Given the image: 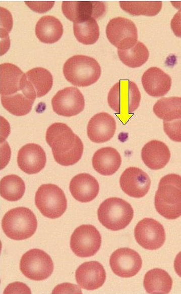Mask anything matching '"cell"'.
Here are the masks:
<instances>
[{
  "label": "cell",
  "instance_id": "7c38bea8",
  "mask_svg": "<svg viewBox=\"0 0 181 294\" xmlns=\"http://www.w3.org/2000/svg\"><path fill=\"white\" fill-rule=\"evenodd\" d=\"M53 77L47 69L34 68L24 73L21 81L22 91L30 99L45 95L51 89Z\"/></svg>",
  "mask_w": 181,
  "mask_h": 294
},
{
  "label": "cell",
  "instance_id": "ba28073f",
  "mask_svg": "<svg viewBox=\"0 0 181 294\" xmlns=\"http://www.w3.org/2000/svg\"><path fill=\"white\" fill-rule=\"evenodd\" d=\"M53 263L50 257L44 251L33 249L28 251L21 257L20 269L28 278L40 281L49 277L53 271Z\"/></svg>",
  "mask_w": 181,
  "mask_h": 294
},
{
  "label": "cell",
  "instance_id": "cb8c5ba5",
  "mask_svg": "<svg viewBox=\"0 0 181 294\" xmlns=\"http://www.w3.org/2000/svg\"><path fill=\"white\" fill-rule=\"evenodd\" d=\"M1 96H7L22 91L21 81L24 73L11 63L1 64Z\"/></svg>",
  "mask_w": 181,
  "mask_h": 294
},
{
  "label": "cell",
  "instance_id": "ffe728a7",
  "mask_svg": "<svg viewBox=\"0 0 181 294\" xmlns=\"http://www.w3.org/2000/svg\"><path fill=\"white\" fill-rule=\"evenodd\" d=\"M141 80L145 91L153 97L164 95L169 91L171 85L170 76L156 67L148 69L143 73Z\"/></svg>",
  "mask_w": 181,
  "mask_h": 294
},
{
  "label": "cell",
  "instance_id": "8d00e7d4",
  "mask_svg": "<svg viewBox=\"0 0 181 294\" xmlns=\"http://www.w3.org/2000/svg\"><path fill=\"white\" fill-rule=\"evenodd\" d=\"M16 288L11 293H31L30 288L24 283L19 282H16L10 284L6 289Z\"/></svg>",
  "mask_w": 181,
  "mask_h": 294
},
{
  "label": "cell",
  "instance_id": "7a4b0ae2",
  "mask_svg": "<svg viewBox=\"0 0 181 294\" xmlns=\"http://www.w3.org/2000/svg\"><path fill=\"white\" fill-rule=\"evenodd\" d=\"M157 212L165 218L174 220L181 216V176L169 174L162 177L154 197Z\"/></svg>",
  "mask_w": 181,
  "mask_h": 294
},
{
  "label": "cell",
  "instance_id": "44dd1931",
  "mask_svg": "<svg viewBox=\"0 0 181 294\" xmlns=\"http://www.w3.org/2000/svg\"><path fill=\"white\" fill-rule=\"evenodd\" d=\"M69 189L75 199L81 203H87L98 195L99 185L97 180L90 174L80 173L71 179Z\"/></svg>",
  "mask_w": 181,
  "mask_h": 294
},
{
  "label": "cell",
  "instance_id": "9a60e30c",
  "mask_svg": "<svg viewBox=\"0 0 181 294\" xmlns=\"http://www.w3.org/2000/svg\"><path fill=\"white\" fill-rule=\"evenodd\" d=\"M109 265L113 272L125 278L136 275L142 266L140 255L128 248H119L114 251L109 259Z\"/></svg>",
  "mask_w": 181,
  "mask_h": 294
},
{
  "label": "cell",
  "instance_id": "4316f807",
  "mask_svg": "<svg viewBox=\"0 0 181 294\" xmlns=\"http://www.w3.org/2000/svg\"><path fill=\"white\" fill-rule=\"evenodd\" d=\"M3 107L10 113L17 116H24L31 110L34 102L22 91L14 94L1 96Z\"/></svg>",
  "mask_w": 181,
  "mask_h": 294
},
{
  "label": "cell",
  "instance_id": "1f68e13d",
  "mask_svg": "<svg viewBox=\"0 0 181 294\" xmlns=\"http://www.w3.org/2000/svg\"><path fill=\"white\" fill-rule=\"evenodd\" d=\"M124 11L133 16H154L161 11V2L122 1L119 3Z\"/></svg>",
  "mask_w": 181,
  "mask_h": 294
},
{
  "label": "cell",
  "instance_id": "74e56055",
  "mask_svg": "<svg viewBox=\"0 0 181 294\" xmlns=\"http://www.w3.org/2000/svg\"><path fill=\"white\" fill-rule=\"evenodd\" d=\"M174 268L176 274L181 277V251L175 257Z\"/></svg>",
  "mask_w": 181,
  "mask_h": 294
},
{
  "label": "cell",
  "instance_id": "7402d4cb",
  "mask_svg": "<svg viewBox=\"0 0 181 294\" xmlns=\"http://www.w3.org/2000/svg\"><path fill=\"white\" fill-rule=\"evenodd\" d=\"M141 158L148 168L152 170H159L164 167L169 162L170 152L164 142L152 140L143 147Z\"/></svg>",
  "mask_w": 181,
  "mask_h": 294
},
{
  "label": "cell",
  "instance_id": "6da1fadb",
  "mask_svg": "<svg viewBox=\"0 0 181 294\" xmlns=\"http://www.w3.org/2000/svg\"><path fill=\"white\" fill-rule=\"evenodd\" d=\"M45 139L53 158L59 164L71 166L77 163L83 153V143L67 124L56 122L47 128Z\"/></svg>",
  "mask_w": 181,
  "mask_h": 294
},
{
  "label": "cell",
  "instance_id": "d6986e66",
  "mask_svg": "<svg viewBox=\"0 0 181 294\" xmlns=\"http://www.w3.org/2000/svg\"><path fill=\"white\" fill-rule=\"evenodd\" d=\"M116 130L114 118L105 112L95 114L89 120L87 128L89 138L95 143H103L110 140Z\"/></svg>",
  "mask_w": 181,
  "mask_h": 294
},
{
  "label": "cell",
  "instance_id": "4fadbf2b",
  "mask_svg": "<svg viewBox=\"0 0 181 294\" xmlns=\"http://www.w3.org/2000/svg\"><path fill=\"white\" fill-rule=\"evenodd\" d=\"M53 111L65 117L75 116L84 109L85 100L80 90L75 87H67L58 90L51 100Z\"/></svg>",
  "mask_w": 181,
  "mask_h": 294
},
{
  "label": "cell",
  "instance_id": "52a82bcc",
  "mask_svg": "<svg viewBox=\"0 0 181 294\" xmlns=\"http://www.w3.org/2000/svg\"><path fill=\"white\" fill-rule=\"evenodd\" d=\"M35 205L40 213L50 219L60 217L67 208V200L63 190L51 183L42 184L36 192Z\"/></svg>",
  "mask_w": 181,
  "mask_h": 294
},
{
  "label": "cell",
  "instance_id": "5bb4252c",
  "mask_svg": "<svg viewBox=\"0 0 181 294\" xmlns=\"http://www.w3.org/2000/svg\"><path fill=\"white\" fill-rule=\"evenodd\" d=\"M62 10L65 17L74 23L102 17L106 10V4L96 1H64Z\"/></svg>",
  "mask_w": 181,
  "mask_h": 294
},
{
  "label": "cell",
  "instance_id": "603a6c76",
  "mask_svg": "<svg viewBox=\"0 0 181 294\" xmlns=\"http://www.w3.org/2000/svg\"><path fill=\"white\" fill-rule=\"evenodd\" d=\"M92 162L95 171L102 175L109 176L118 170L122 163V158L114 148L104 147L95 152Z\"/></svg>",
  "mask_w": 181,
  "mask_h": 294
},
{
  "label": "cell",
  "instance_id": "277c9868",
  "mask_svg": "<svg viewBox=\"0 0 181 294\" xmlns=\"http://www.w3.org/2000/svg\"><path fill=\"white\" fill-rule=\"evenodd\" d=\"M2 227L10 238L19 240L31 237L36 232L37 221L33 212L26 207H17L7 212L2 219Z\"/></svg>",
  "mask_w": 181,
  "mask_h": 294
},
{
  "label": "cell",
  "instance_id": "d4e9b609",
  "mask_svg": "<svg viewBox=\"0 0 181 294\" xmlns=\"http://www.w3.org/2000/svg\"><path fill=\"white\" fill-rule=\"evenodd\" d=\"M35 34L41 42L53 43L61 38L63 26L60 21L54 16H44L36 25Z\"/></svg>",
  "mask_w": 181,
  "mask_h": 294
},
{
  "label": "cell",
  "instance_id": "484cf974",
  "mask_svg": "<svg viewBox=\"0 0 181 294\" xmlns=\"http://www.w3.org/2000/svg\"><path fill=\"white\" fill-rule=\"evenodd\" d=\"M143 284L147 293H168L172 287V279L166 271L154 268L145 275Z\"/></svg>",
  "mask_w": 181,
  "mask_h": 294
},
{
  "label": "cell",
  "instance_id": "4dcf8cb0",
  "mask_svg": "<svg viewBox=\"0 0 181 294\" xmlns=\"http://www.w3.org/2000/svg\"><path fill=\"white\" fill-rule=\"evenodd\" d=\"M73 31L77 40L86 45L95 43L99 36V27L94 19L74 23Z\"/></svg>",
  "mask_w": 181,
  "mask_h": 294
},
{
  "label": "cell",
  "instance_id": "d590c367",
  "mask_svg": "<svg viewBox=\"0 0 181 294\" xmlns=\"http://www.w3.org/2000/svg\"><path fill=\"white\" fill-rule=\"evenodd\" d=\"M52 293H82V291L78 286L71 283H63L56 286L53 290Z\"/></svg>",
  "mask_w": 181,
  "mask_h": 294
},
{
  "label": "cell",
  "instance_id": "8fae6325",
  "mask_svg": "<svg viewBox=\"0 0 181 294\" xmlns=\"http://www.w3.org/2000/svg\"><path fill=\"white\" fill-rule=\"evenodd\" d=\"M135 239L142 247L149 250L160 248L165 240V232L162 225L152 218L140 221L134 229Z\"/></svg>",
  "mask_w": 181,
  "mask_h": 294
},
{
  "label": "cell",
  "instance_id": "8992f818",
  "mask_svg": "<svg viewBox=\"0 0 181 294\" xmlns=\"http://www.w3.org/2000/svg\"><path fill=\"white\" fill-rule=\"evenodd\" d=\"M141 93L137 85L129 80H121L110 89L107 96L109 107L116 113L127 117L139 107Z\"/></svg>",
  "mask_w": 181,
  "mask_h": 294
},
{
  "label": "cell",
  "instance_id": "3957f363",
  "mask_svg": "<svg viewBox=\"0 0 181 294\" xmlns=\"http://www.w3.org/2000/svg\"><path fill=\"white\" fill-rule=\"evenodd\" d=\"M63 73L66 80L73 85L85 87L98 80L101 70L95 59L87 56L75 55L65 63Z\"/></svg>",
  "mask_w": 181,
  "mask_h": 294
},
{
  "label": "cell",
  "instance_id": "d6a6232c",
  "mask_svg": "<svg viewBox=\"0 0 181 294\" xmlns=\"http://www.w3.org/2000/svg\"><path fill=\"white\" fill-rule=\"evenodd\" d=\"M165 133L172 140L181 142V118L172 121H163Z\"/></svg>",
  "mask_w": 181,
  "mask_h": 294
},
{
  "label": "cell",
  "instance_id": "9c48e42d",
  "mask_svg": "<svg viewBox=\"0 0 181 294\" xmlns=\"http://www.w3.org/2000/svg\"><path fill=\"white\" fill-rule=\"evenodd\" d=\"M101 236L96 228L91 224H83L76 228L70 238V248L79 257L94 256L99 250Z\"/></svg>",
  "mask_w": 181,
  "mask_h": 294
},
{
  "label": "cell",
  "instance_id": "836d02e7",
  "mask_svg": "<svg viewBox=\"0 0 181 294\" xmlns=\"http://www.w3.org/2000/svg\"><path fill=\"white\" fill-rule=\"evenodd\" d=\"M175 8L178 9L170 22L171 28L174 35L181 38V2H171Z\"/></svg>",
  "mask_w": 181,
  "mask_h": 294
},
{
  "label": "cell",
  "instance_id": "ac0fdd59",
  "mask_svg": "<svg viewBox=\"0 0 181 294\" xmlns=\"http://www.w3.org/2000/svg\"><path fill=\"white\" fill-rule=\"evenodd\" d=\"M76 280L82 288L93 290L100 287L106 279L103 266L97 261H89L82 263L77 269Z\"/></svg>",
  "mask_w": 181,
  "mask_h": 294
},
{
  "label": "cell",
  "instance_id": "f546056e",
  "mask_svg": "<svg viewBox=\"0 0 181 294\" xmlns=\"http://www.w3.org/2000/svg\"><path fill=\"white\" fill-rule=\"evenodd\" d=\"M25 190L24 181L17 175H7L1 180V195L9 201L19 200L23 197Z\"/></svg>",
  "mask_w": 181,
  "mask_h": 294
},
{
  "label": "cell",
  "instance_id": "f1b7e54d",
  "mask_svg": "<svg viewBox=\"0 0 181 294\" xmlns=\"http://www.w3.org/2000/svg\"><path fill=\"white\" fill-rule=\"evenodd\" d=\"M119 60L131 68L141 67L149 58V53L145 45L140 41L132 47L126 50H118Z\"/></svg>",
  "mask_w": 181,
  "mask_h": 294
},
{
  "label": "cell",
  "instance_id": "e0dca14e",
  "mask_svg": "<svg viewBox=\"0 0 181 294\" xmlns=\"http://www.w3.org/2000/svg\"><path fill=\"white\" fill-rule=\"evenodd\" d=\"M46 157L39 145L29 143L23 146L17 155V164L21 170L28 174H36L45 167Z\"/></svg>",
  "mask_w": 181,
  "mask_h": 294
},
{
  "label": "cell",
  "instance_id": "e575fe53",
  "mask_svg": "<svg viewBox=\"0 0 181 294\" xmlns=\"http://www.w3.org/2000/svg\"><path fill=\"white\" fill-rule=\"evenodd\" d=\"M25 4L33 11L43 13L50 10L54 2H25Z\"/></svg>",
  "mask_w": 181,
  "mask_h": 294
},
{
  "label": "cell",
  "instance_id": "2e32d148",
  "mask_svg": "<svg viewBox=\"0 0 181 294\" xmlns=\"http://www.w3.org/2000/svg\"><path fill=\"white\" fill-rule=\"evenodd\" d=\"M119 184L125 193L131 197L140 198L148 193L151 180L149 175L142 169L130 167L122 174Z\"/></svg>",
  "mask_w": 181,
  "mask_h": 294
},
{
  "label": "cell",
  "instance_id": "83f0119b",
  "mask_svg": "<svg viewBox=\"0 0 181 294\" xmlns=\"http://www.w3.org/2000/svg\"><path fill=\"white\" fill-rule=\"evenodd\" d=\"M153 111L156 116L163 121L181 118V97L161 98L154 104Z\"/></svg>",
  "mask_w": 181,
  "mask_h": 294
},
{
  "label": "cell",
  "instance_id": "30bf717a",
  "mask_svg": "<svg viewBox=\"0 0 181 294\" xmlns=\"http://www.w3.org/2000/svg\"><path fill=\"white\" fill-rule=\"evenodd\" d=\"M106 34L109 41L118 50L128 49L138 41V32L134 23L124 17L111 19L106 27Z\"/></svg>",
  "mask_w": 181,
  "mask_h": 294
},
{
  "label": "cell",
  "instance_id": "5b68a950",
  "mask_svg": "<svg viewBox=\"0 0 181 294\" xmlns=\"http://www.w3.org/2000/svg\"><path fill=\"white\" fill-rule=\"evenodd\" d=\"M133 215L132 206L124 200L116 197L105 200L97 210L100 223L112 231L126 228L131 222Z\"/></svg>",
  "mask_w": 181,
  "mask_h": 294
}]
</instances>
